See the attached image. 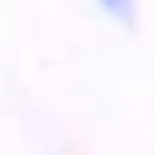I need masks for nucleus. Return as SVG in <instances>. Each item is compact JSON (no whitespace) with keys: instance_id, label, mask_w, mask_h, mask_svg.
Returning <instances> with one entry per match:
<instances>
[{"instance_id":"nucleus-1","label":"nucleus","mask_w":155,"mask_h":155,"mask_svg":"<svg viewBox=\"0 0 155 155\" xmlns=\"http://www.w3.org/2000/svg\"><path fill=\"white\" fill-rule=\"evenodd\" d=\"M91 5L107 16L112 27H123V32H134V27H139V11H144V0H91Z\"/></svg>"}]
</instances>
